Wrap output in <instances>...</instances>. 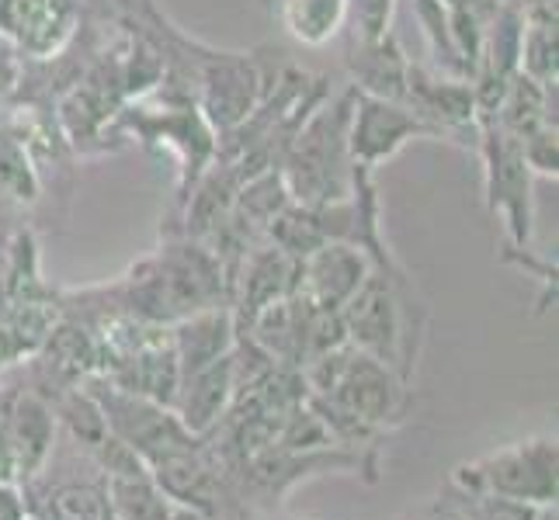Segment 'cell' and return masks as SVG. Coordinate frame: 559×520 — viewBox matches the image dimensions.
<instances>
[{
    "label": "cell",
    "mask_w": 559,
    "mask_h": 520,
    "mask_svg": "<svg viewBox=\"0 0 559 520\" xmlns=\"http://www.w3.org/2000/svg\"><path fill=\"white\" fill-rule=\"evenodd\" d=\"M352 101H355L352 84L341 94L331 90V98L306 119V125L296 132V140L288 143L278 170L293 202L331 205L352 198V181H355V160L348 146Z\"/></svg>",
    "instance_id": "cell-2"
},
{
    "label": "cell",
    "mask_w": 559,
    "mask_h": 520,
    "mask_svg": "<svg viewBox=\"0 0 559 520\" xmlns=\"http://www.w3.org/2000/svg\"><path fill=\"white\" fill-rule=\"evenodd\" d=\"M170 520H212V517H205V513H199V510H188V507H170Z\"/></svg>",
    "instance_id": "cell-25"
},
{
    "label": "cell",
    "mask_w": 559,
    "mask_h": 520,
    "mask_svg": "<svg viewBox=\"0 0 559 520\" xmlns=\"http://www.w3.org/2000/svg\"><path fill=\"white\" fill-rule=\"evenodd\" d=\"M285 32L302 46H326L348 22V0H278Z\"/></svg>",
    "instance_id": "cell-19"
},
{
    "label": "cell",
    "mask_w": 559,
    "mask_h": 520,
    "mask_svg": "<svg viewBox=\"0 0 559 520\" xmlns=\"http://www.w3.org/2000/svg\"><path fill=\"white\" fill-rule=\"evenodd\" d=\"M81 0H0V32L35 63H52L81 32Z\"/></svg>",
    "instance_id": "cell-12"
},
{
    "label": "cell",
    "mask_w": 559,
    "mask_h": 520,
    "mask_svg": "<svg viewBox=\"0 0 559 520\" xmlns=\"http://www.w3.org/2000/svg\"><path fill=\"white\" fill-rule=\"evenodd\" d=\"M403 105L431 129L435 140H449L476 153L479 129H476V98L469 81H455V76L431 73L420 63H411Z\"/></svg>",
    "instance_id": "cell-11"
},
{
    "label": "cell",
    "mask_w": 559,
    "mask_h": 520,
    "mask_svg": "<svg viewBox=\"0 0 559 520\" xmlns=\"http://www.w3.org/2000/svg\"><path fill=\"white\" fill-rule=\"evenodd\" d=\"M0 520H25L22 486L4 483V479H0Z\"/></svg>",
    "instance_id": "cell-23"
},
{
    "label": "cell",
    "mask_w": 559,
    "mask_h": 520,
    "mask_svg": "<svg viewBox=\"0 0 559 520\" xmlns=\"http://www.w3.org/2000/svg\"><path fill=\"white\" fill-rule=\"evenodd\" d=\"M25 56L17 52V46L11 38L0 32V101L14 98L17 90H22V81H25Z\"/></svg>",
    "instance_id": "cell-22"
},
{
    "label": "cell",
    "mask_w": 559,
    "mask_h": 520,
    "mask_svg": "<svg viewBox=\"0 0 559 520\" xmlns=\"http://www.w3.org/2000/svg\"><path fill=\"white\" fill-rule=\"evenodd\" d=\"M105 475L108 504L115 520H170V499L157 486L153 472L111 434L91 451Z\"/></svg>",
    "instance_id": "cell-15"
},
{
    "label": "cell",
    "mask_w": 559,
    "mask_h": 520,
    "mask_svg": "<svg viewBox=\"0 0 559 520\" xmlns=\"http://www.w3.org/2000/svg\"><path fill=\"white\" fill-rule=\"evenodd\" d=\"M264 87V70L254 56L202 46L199 52V84L195 105L205 122L216 129V136L237 129L254 111Z\"/></svg>",
    "instance_id": "cell-10"
},
{
    "label": "cell",
    "mask_w": 559,
    "mask_h": 520,
    "mask_svg": "<svg viewBox=\"0 0 559 520\" xmlns=\"http://www.w3.org/2000/svg\"><path fill=\"white\" fill-rule=\"evenodd\" d=\"M115 132H119V140H140V146L146 149H167L178 160L175 202H170V216L164 222L170 226L181 216L191 188H195V181L205 173L212 157H216V129L205 122L195 98L153 90L119 111Z\"/></svg>",
    "instance_id": "cell-3"
},
{
    "label": "cell",
    "mask_w": 559,
    "mask_h": 520,
    "mask_svg": "<svg viewBox=\"0 0 559 520\" xmlns=\"http://www.w3.org/2000/svg\"><path fill=\"white\" fill-rule=\"evenodd\" d=\"M234 389H237V347L234 354H226L219 361H212L209 368L181 378L175 413L191 434H209L229 410V402H234Z\"/></svg>",
    "instance_id": "cell-17"
},
{
    "label": "cell",
    "mask_w": 559,
    "mask_h": 520,
    "mask_svg": "<svg viewBox=\"0 0 559 520\" xmlns=\"http://www.w3.org/2000/svg\"><path fill=\"white\" fill-rule=\"evenodd\" d=\"M372 261L352 243H326L302 261L299 295L313 305L317 313H341L358 285L369 278Z\"/></svg>",
    "instance_id": "cell-16"
},
{
    "label": "cell",
    "mask_w": 559,
    "mask_h": 520,
    "mask_svg": "<svg viewBox=\"0 0 559 520\" xmlns=\"http://www.w3.org/2000/svg\"><path fill=\"white\" fill-rule=\"evenodd\" d=\"M299 278H302V261L288 257L282 246L264 240L250 250L234 278V288H229V313H234L237 334H247L250 323H254L258 313H264L267 305L296 295Z\"/></svg>",
    "instance_id": "cell-14"
},
{
    "label": "cell",
    "mask_w": 559,
    "mask_h": 520,
    "mask_svg": "<svg viewBox=\"0 0 559 520\" xmlns=\"http://www.w3.org/2000/svg\"><path fill=\"white\" fill-rule=\"evenodd\" d=\"M403 288H407V275H390L372 267L369 278L358 285V292L344 302L341 323L352 347L385 361L403 382H411L417 358V323L403 302Z\"/></svg>",
    "instance_id": "cell-5"
},
{
    "label": "cell",
    "mask_w": 559,
    "mask_h": 520,
    "mask_svg": "<svg viewBox=\"0 0 559 520\" xmlns=\"http://www.w3.org/2000/svg\"><path fill=\"white\" fill-rule=\"evenodd\" d=\"M411 140H435V136L407 105H396V101L372 98V94L355 90L352 125H348V146H352L355 167L376 173L385 160H393Z\"/></svg>",
    "instance_id": "cell-13"
},
{
    "label": "cell",
    "mask_w": 559,
    "mask_h": 520,
    "mask_svg": "<svg viewBox=\"0 0 559 520\" xmlns=\"http://www.w3.org/2000/svg\"><path fill=\"white\" fill-rule=\"evenodd\" d=\"M556 469L559 448L556 437H532L518 445L497 448L473 461H462L452 472V489L466 496H493L508 504L552 507L556 504Z\"/></svg>",
    "instance_id": "cell-6"
},
{
    "label": "cell",
    "mask_w": 559,
    "mask_h": 520,
    "mask_svg": "<svg viewBox=\"0 0 559 520\" xmlns=\"http://www.w3.org/2000/svg\"><path fill=\"white\" fill-rule=\"evenodd\" d=\"M479 140L476 153L484 160V178H487V205L493 216H500L508 229L511 246H528L532 243V170L525 164V153L511 140L497 119H476Z\"/></svg>",
    "instance_id": "cell-8"
},
{
    "label": "cell",
    "mask_w": 559,
    "mask_h": 520,
    "mask_svg": "<svg viewBox=\"0 0 559 520\" xmlns=\"http://www.w3.org/2000/svg\"><path fill=\"white\" fill-rule=\"evenodd\" d=\"M111 310L143 323L175 326L205 310H229V288L216 254L185 233H164L160 246L122 278L102 285Z\"/></svg>",
    "instance_id": "cell-1"
},
{
    "label": "cell",
    "mask_w": 559,
    "mask_h": 520,
    "mask_svg": "<svg viewBox=\"0 0 559 520\" xmlns=\"http://www.w3.org/2000/svg\"><path fill=\"white\" fill-rule=\"evenodd\" d=\"M56 448V416L28 385H0V479L25 486Z\"/></svg>",
    "instance_id": "cell-9"
},
{
    "label": "cell",
    "mask_w": 559,
    "mask_h": 520,
    "mask_svg": "<svg viewBox=\"0 0 559 520\" xmlns=\"http://www.w3.org/2000/svg\"><path fill=\"white\" fill-rule=\"evenodd\" d=\"M393 8H396V0H348L352 35L355 38H365V43L390 35Z\"/></svg>",
    "instance_id": "cell-21"
},
{
    "label": "cell",
    "mask_w": 559,
    "mask_h": 520,
    "mask_svg": "<svg viewBox=\"0 0 559 520\" xmlns=\"http://www.w3.org/2000/svg\"><path fill=\"white\" fill-rule=\"evenodd\" d=\"M344 63H348V70H352V87L355 90L403 105L411 60L403 56L393 32L382 35V38H372V43H365V38L352 35L348 52H344Z\"/></svg>",
    "instance_id": "cell-18"
},
{
    "label": "cell",
    "mask_w": 559,
    "mask_h": 520,
    "mask_svg": "<svg viewBox=\"0 0 559 520\" xmlns=\"http://www.w3.org/2000/svg\"><path fill=\"white\" fill-rule=\"evenodd\" d=\"M435 520H473V517L462 510L459 504H452V499H445V504L435 507Z\"/></svg>",
    "instance_id": "cell-24"
},
{
    "label": "cell",
    "mask_w": 559,
    "mask_h": 520,
    "mask_svg": "<svg viewBox=\"0 0 559 520\" xmlns=\"http://www.w3.org/2000/svg\"><path fill=\"white\" fill-rule=\"evenodd\" d=\"M60 316V288L43 278L35 233L17 229L0 261V372L43 351Z\"/></svg>",
    "instance_id": "cell-4"
},
{
    "label": "cell",
    "mask_w": 559,
    "mask_h": 520,
    "mask_svg": "<svg viewBox=\"0 0 559 520\" xmlns=\"http://www.w3.org/2000/svg\"><path fill=\"white\" fill-rule=\"evenodd\" d=\"M25 520H115L105 475L84 448L70 440V451L46 458L28 483L22 486Z\"/></svg>",
    "instance_id": "cell-7"
},
{
    "label": "cell",
    "mask_w": 559,
    "mask_h": 520,
    "mask_svg": "<svg viewBox=\"0 0 559 520\" xmlns=\"http://www.w3.org/2000/svg\"><path fill=\"white\" fill-rule=\"evenodd\" d=\"M0 191H4V198L17 205H32L38 198V191H43L32 153L4 125H0Z\"/></svg>",
    "instance_id": "cell-20"
}]
</instances>
